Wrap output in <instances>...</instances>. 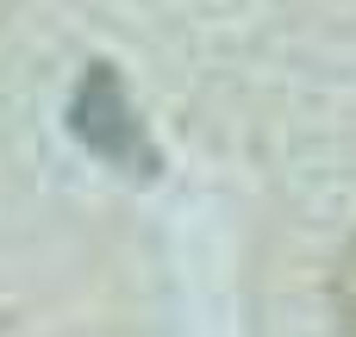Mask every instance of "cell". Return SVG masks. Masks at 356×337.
<instances>
[{"label":"cell","mask_w":356,"mask_h":337,"mask_svg":"<svg viewBox=\"0 0 356 337\" xmlns=\"http://www.w3.org/2000/svg\"><path fill=\"white\" fill-rule=\"evenodd\" d=\"M69 131H75L100 163H113V169H131V175H150V169H156V150H150V138H144L131 100H125V88H119V75H113L106 63H94V69L81 75V88H75V100H69Z\"/></svg>","instance_id":"cell-1"},{"label":"cell","mask_w":356,"mask_h":337,"mask_svg":"<svg viewBox=\"0 0 356 337\" xmlns=\"http://www.w3.org/2000/svg\"><path fill=\"white\" fill-rule=\"evenodd\" d=\"M338 313H344V325L356 337V244L344 250V263H338Z\"/></svg>","instance_id":"cell-2"}]
</instances>
